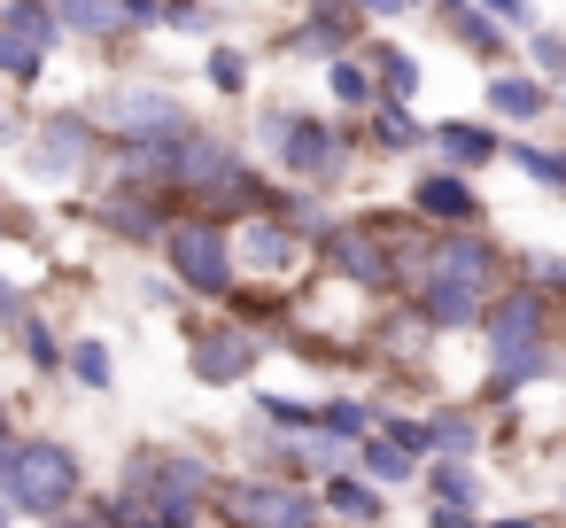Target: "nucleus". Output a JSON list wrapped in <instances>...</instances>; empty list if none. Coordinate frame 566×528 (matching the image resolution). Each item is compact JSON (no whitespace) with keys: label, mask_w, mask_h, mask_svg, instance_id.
I'll list each match as a JSON object with an SVG mask.
<instances>
[{"label":"nucleus","mask_w":566,"mask_h":528,"mask_svg":"<svg viewBox=\"0 0 566 528\" xmlns=\"http://www.w3.org/2000/svg\"><path fill=\"white\" fill-rule=\"evenodd\" d=\"M365 71H373V94H388V102H419V55H411V48H396V40H373Z\"/></svg>","instance_id":"21"},{"label":"nucleus","mask_w":566,"mask_h":528,"mask_svg":"<svg viewBox=\"0 0 566 528\" xmlns=\"http://www.w3.org/2000/svg\"><path fill=\"white\" fill-rule=\"evenodd\" d=\"M427 528H473V505H434Z\"/></svg>","instance_id":"38"},{"label":"nucleus","mask_w":566,"mask_h":528,"mask_svg":"<svg viewBox=\"0 0 566 528\" xmlns=\"http://www.w3.org/2000/svg\"><path fill=\"white\" fill-rule=\"evenodd\" d=\"M256 420H264V427H287V435H318V427H311L318 404H303V396H256Z\"/></svg>","instance_id":"32"},{"label":"nucleus","mask_w":566,"mask_h":528,"mask_svg":"<svg viewBox=\"0 0 566 528\" xmlns=\"http://www.w3.org/2000/svg\"><path fill=\"white\" fill-rule=\"evenodd\" d=\"M17 334H24V358H32L40 373H55V365H63V342H55V327H48V319H32V311H24V319H17Z\"/></svg>","instance_id":"34"},{"label":"nucleus","mask_w":566,"mask_h":528,"mask_svg":"<svg viewBox=\"0 0 566 528\" xmlns=\"http://www.w3.org/2000/svg\"><path fill=\"white\" fill-rule=\"evenodd\" d=\"M210 497L233 513V528H326L318 489L280 482V474H233V482H218Z\"/></svg>","instance_id":"5"},{"label":"nucleus","mask_w":566,"mask_h":528,"mask_svg":"<svg viewBox=\"0 0 566 528\" xmlns=\"http://www.w3.org/2000/svg\"><path fill=\"white\" fill-rule=\"evenodd\" d=\"M63 365H71V381H78V389H109V381H117L109 342H71V350H63Z\"/></svg>","instance_id":"31"},{"label":"nucleus","mask_w":566,"mask_h":528,"mask_svg":"<svg viewBox=\"0 0 566 528\" xmlns=\"http://www.w3.org/2000/svg\"><path fill=\"white\" fill-rule=\"evenodd\" d=\"M489 528H543V520H535V513H496Z\"/></svg>","instance_id":"41"},{"label":"nucleus","mask_w":566,"mask_h":528,"mask_svg":"<svg viewBox=\"0 0 566 528\" xmlns=\"http://www.w3.org/2000/svg\"><path fill=\"white\" fill-rule=\"evenodd\" d=\"M48 528H117V520H109V505H94V513H55Z\"/></svg>","instance_id":"37"},{"label":"nucleus","mask_w":566,"mask_h":528,"mask_svg":"<svg viewBox=\"0 0 566 528\" xmlns=\"http://www.w3.org/2000/svg\"><path fill=\"white\" fill-rule=\"evenodd\" d=\"M357 9L349 0H318V9L287 32V55H303V63H334V55H349V40H357Z\"/></svg>","instance_id":"15"},{"label":"nucleus","mask_w":566,"mask_h":528,"mask_svg":"<svg viewBox=\"0 0 566 528\" xmlns=\"http://www.w3.org/2000/svg\"><path fill=\"white\" fill-rule=\"evenodd\" d=\"M481 17H496V24H527V0H473Z\"/></svg>","instance_id":"36"},{"label":"nucleus","mask_w":566,"mask_h":528,"mask_svg":"<svg viewBox=\"0 0 566 528\" xmlns=\"http://www.w3.org/2000/svg\"><path fill=\"white\" fill-rule=\"evenodd\" d=\"M326 94H334V110H373L380 94H373V71L357 63V55H334L326 63Z\"/></svg>","instance_id":"26"},{"label":"nucleus","mask_w":566,"mask_h":528,"mask_svg":"<svg viewBox=\"0 0 566 528\" xmlns=\"http://www.w3.org/2000/svg\"><path fill=\"white\" fill-rule=\"evenodd\" d=\"M9 443H17V435H9V412H0V458H9Z\"/></svg>","instance_id":"43"},{"label":"nucleus","mask_w":566,"mask_h":528,"mask_svg":"<svg viewBox=\"0 0 566 528\" xmlns=\"http://www.w3.org/2000/svg\"><path fill=\"white\" fill-rule=\"evenodd\" d=\"M94 218H102V234H117V241H164V226H171V195H148V187H109L102 203H94Z\"/></svg>","instance_id":"13"},{"label":"nucleus","mask_w":566,"mask_h":528,"mask_svg":"<svg viewBox=\"0 0 566 528\" xmlns=\"http://www.w3.org/2000/svg\"><path fill=\"white\" fill-rule=\"evenodd\" d=\"M411 311H419L434 334H473V327H481V296L458 288V280H442V272H419V280H411Z\"/></svg>","instance_id":"16"},{"label":"nucleus","mask_w":566,"mask_h":528,"mask_svg":"<svg viewBox=\"0 0 566 528\" xmlns=\"http://www.w3.org/2000/svg\"><path fill=\"white\" fill-rule=\"evenodd\" d=\"M411 218L419 226H481V195L465 172H419L411 179Z\"/></svg>","instance_id":"14"},{"label":"nucleus","mask_w":566,"mask_h":528,"mask_svg":"<svg viewBox=\"0 0 566 528\" xmlns=\"http://www.w3.org/2000/svg\"><path fill=\"white\" fill-rule=\"evenodd\" d=\"M187 365H195L202 389H241V381H256V365H264V327H249V319L187 327Z\"/></svg>","instance_id":"8"},{"label":"nucleus","mask_w":566,"mask_h":528,"mask_svg":"<svg viewBox=\"0 0 566 528\" xmlns=\"http://www.w3.org/2000/svg\"><path fill=\"white\" fill-rule=\"evenodd\" d=\"M419 482H427V497H434V505H481V474H473L465 458H434Z\"/></svg>","instance_id":"25"},{"label":"nucleus","mask_w":566,"mask_h":528,"mask_svg":"<svg viewBox=\"0 0 566 528\" xmlns=\"http://www.w3.org/2000/svg\"><path fill=\"white\" fill-rule=\"evenodd\" d=\"M78 497H86V466H78L71 443H55V435L9 443V458H0V505H9V513L55 520V513H71Z\"/></svg>","instance_id":"2"},{"label":"nucleus","mask_w":566,"mask_h":528,"mask_svg":"<svg viewBox=\"0 0 566 528\" xmlns=\"http://www.w3.org/2000/svg\"><path fill=\"white\" fill-rule=\"evenodd\" d=\"M233 226L226 218H171L164 226V257H171V280H179V296H202V303H226L233 288H241V272H233V241H226Z\"/></svg>","instance_id":"3"},{"label":"nucleus","mask_w":566,"mask_h":528,"mask_svg":"<svg viewBox=\"0 0 566 528\" xmlns=\"http://www.w3.org/2000/svg\"><path fill=\"white\" fill-rule=\"evenodd\" d=\"M496 164H520L535 187H566V156H551L535 141H496Z\"/></svg>","instance_id":"28"},{"label":"nucleus","mask_w":566,"mask_h":528,"mask_svg":"<svg viewBox=\"0 0 566 528\" xmlns=\"http://www.w3.org/2000/svg\"><path fill=\"white\" fill-rule=\"evenodd\" d=\"M272 156H280V172L295 179V187H342L349 179V133L334 125V117H311V110H287V125H280V141H272Z\"/></svg>","instance_id":"6"},{"label":"nucleus","mask_w":566,"mask_h":528,"mask_svg":"<svg viewBox=\"0 0 566 528\" xmlns=\"http://www.w3.org/2000/svg\"><path fill=\"white\" fill-rule=\"evenodd\" d=\"M117 9H125V24H156V9H164V0H117Z\"/></svg>","instance_id":"40"},{"label":"nucleus","mask_w":566,"mask_h":528,"mask_svg":"<svg viewBox=\"0 0 566 528\" xmlns=\"http://www.w3.org/2000/svg\"><path fill=\"white\" fill-rule=\"evenodd\" d=\"M318 257L342 272V288H365V296H396L403 288V249L388 241V218H334L318 234Z\"/></svg>","instance_id":"4"},{"label":"nucleus","mask_w":566,"mask_h":528,"mask_svg":"<svg viewBox=\"0 0 566 528\" xmlns=\"http://www.w3.org/2000/svg\"><path fill=\"white\" fill-rule=\"evenodd\" d=\"M0 528H9V505H0Z\"/></svg>","instance_id":"45"},{"label":"nucleus","mask_w":566,"mask_h":528,"mask_svg":"<svg viewBox=\"0 0 566 528\" xmlns=\"http://www.w3.org/2000/svg\"><path fill=\"white\" fill-rule=\"evenodd\" d=\"M357 466H365V482H380V489H396V482H411V474H419V458H411V451H396L380 427H365V435H357Z\"/></svg>","instance_id":"22"},{"label":"nucleus","mask_w":566,"mask_h":528,"mask_svg":"<svg viewBox=\"0 0 566 528\" xmlns=\"http://www.w3.org/2000/svg\"><path fill=\"white\" fill-rule=\"evenodd\" d=\"M55 48H63V24L48 0H0V79L9 86H32Z\"/></svg>","instance_id":"9"},{"label":"nucleus","mask_w":566,"mask_h":528,"mask_svg":"<svg viewBox=\"0 0 566 528\" xmlns=\"http://www.w3.org/2000/svg\"><path fill=\"white\" fill-rule=\"evenodd\" d=\"M403 9H419V0H403ZM427 9H450V0H427Z\"/></svg>","instance_id":"44"},{"label":"nucleus","mask_w":566,"mask_h":528,"mask_svg":"<svg viewBox=\"0 0 566 528\" xmlns=\"http://www.w3.org/2000/svg\"><path fill=\"white\" fill-rule=\"evenodd\" d=\"M419 141L442 156V172H481V164H496V133H489V125H465V117H442V125H427Z\"/></svg>","instance_id":"17"},{"label":"nucleus","mask_w":566,"mask_h":528,"mask_svg":"<svg viewBox=\"0 0 566 528\" xmlns=\"http://www.w3.org/2000/svg\"><path fill=\"white\" fill-rule=\"evenodd\" d=\"M226 241H233V272H256L264 288H280V280L303 265V241H295L272 210H249L241 234H226Z\"/></svg>","instance_id":"12"},{"label":"nucleus","mask_w":566,"mask_h":528,"mask_svg":"<svg viewBox=\"0 0 566 528\" xmlns=\"http://www.w3.org/2000/svg\"><path fill=\"white\" fill-rule=\"evenodd\" d=\"M0 234H24V218H17V210H0Z\"/></svg>","instance_id":"42"},{"label":"nucleus","mask_w":566,"mask_h":528,"mask_svg":"<svg viewBox=\"0 0 566 528\" xmlns=\"http://www.w3.org/2000/svg\"><path fill=\"white\" fill-rule=\"evenodd\" d=\"M318 505H326V513H342V520H357V528H380L388 489H380V482H365V474H342V466H334V474L318 482Z\"/></svg>","instance_id":"18"},{"label":"nucleus","mask_w":566,"mask_h":528,"mask_svg":"<svg viewBox=\"0 0 566 528\" xmlns=\"http://www.w3.org/2000/svg\"><path fill=\"white\" fill-rule=\"evenodd\" d=\"M442 17H450V32H458V48H465V55H504V24H496V17H481L473 0H450Z\"/></svg>","instance_id":"23"},{"label":"nucleus","mask_w":566,"mask_h":528,"mask_svg":"<svg viewBox=\"0 0 566 528\" xmlns=\"http://www.w3.org/2000/svg\"><path fill=\"white\" fill-rule=\"evenodd\" d=\"M48 9H55V24H63L71 40H94V48H109V40L133 32L117 0H48Z\"/></svg>","instance_id":"20"},{"label":"nucleus","mask_w":566,"mask_h":528,"mask_svg":"<svg viewBox=\"0 0 566 528\" xmlns=\"http://www.w3.org/2000/svg\"><path fill=\"white\" fill-rule=\"evenodd\" d=\"M17 319H24V296H17L9 280H0V327H17Z\"/></svg>","instance_id":"39"},{"label":"nucleus","mask_w":566,"mask_h":528,"mask_svg":"<svg viewBox=\"0 0 566 528\" xmlns=\"http://www.w3.org/2000/svg\"><path fill=\"white\" fill-rule=\"evenodd\" d=\"M489 110L504 117V125H543L558 102H551V86L543 79H520V71H496L489 79Z\"/></svg>","instance_id":"19"},{"label":"nucleus","mask_w":566,"mask_h":528,"mask_svg":"<svg viewBox=\"0 0 566 528\" xmlns=\"http://www.w3.org/2000/svg\"><path fill=\"white\" fill-rule=\"evenodd\" d=\"M473 443H481L473 412H434V420H427V451H434V458H465Z\"/></svg>","instance_id":"29"},{"label":"nucleus","mask_w":566,"mask_h":528,"mask_svg":"<svg viewBox=\"0 0 566 528\" xmlns=\"http://www.w3.org/2000/svg\"><path fill=\"white\" fill-rule=\"evenodd\" d=\"M481 334H489V396H520L527 381L558 373V334H551V296L527 280H504L481 303Z\"/></svg>","instance_id":"1"},{"label":"nucleus","mask_w":566,"mask_h":528,"mask_svg":"<svg viewBox=\"0 0 566 528\" xmlns=\"http://www.w3.org/2000/svg\"><path fill=\"white\" fill-rule=\"evenodd\" d=\"M202 79H210V86H218L226 102H241V94H249V48H233V40H226V48H210Z\"/></svg>","instance_id":"30"},{"label":"nucleus","mask_w":566,"mask_h":528,"mask_svg":"<svg viewBox=\"0 0 566 528\" xmlns=\"http://www.w3.org/2000/svg\"><path fill=\"white\" fill-rule=\"evenodd\" d=\"M373 412H380V404H357V396H326V404H318V420H311V427H318V435H326V443H357V435H365V427H373Z\"/></svg>","instance_id":"27"},{"label":"nucleus","mask_w":566,"mask_h":528,"mask_svg":"<svg viewBox=\"0 0 566 528\" xmlns=\"http://www.w3.org/2000/svg\"><path fill=\"white\" fill-rule=\"evenodd\" d=\"M419 133H427V125L411 117V102H388V94L373 102V141H380L388 156H411V148H419Z\"/></svg>","instance_id":"24"},{"label":"nucleus","mask_w":566,"mask_h":528,"mask_svg":"<svg viewBox=\"0 0 566 528\" xmlns=\"http://www.w3.org/2000/svg\"><path fill=\"white\" fill-rule=\"evenodd\" d=\"M94 148H102L94 117H71V110H55V117H40L32 148H24V164H32L40 179L71 187V179H86V172H94Z\"/></svg>","instance_id":"11"},{"label":"nucleus","mask_w":566,"mask_h":528,"mask_svg":"<svg viewBox=\"0 0 566 528\" xmlns=\"http://www.w3.org/2000/svg\"><path fill=\"white\" fill-rule=\"evenodd\" d=\"M187 125H195L187 102L164 94V86H117V94L94 110V133H109V141H171V133H187Z\"/></svg>","instance_id":"10"},{"label":"nucleus","mask_w":566,"mask_h":528,"mask_svg":"<svg viewBox=\"0 0 566 528\" xmlns=\"http://www.w3.org/2000/svg\"><path fill=\"white\" fill-rule=\"evenodd\" d=\"M527 288H543V296L558 303V288H566V265H558V257H535V265H527Z\"/></svg>","instance_id":"35"},{"label":"nucleus","mask_w":566,"mask_h":528,"mask_svg":"<svg viewBox=\"0 0 566 528\" xmlns=\"http://www.w3.org/2000/svg\"><path fill=\"white\" fill-rule=\"evenodd\" d=\"M419 272H442V280H458V288H473L481 303L504 288V249L481 234V226H434L427 241H419ZM411 272V280H419Z\"/></svg>","instance_id":"7"},{"label":"nucleus","mask_w":566,"mask_h":528,"mask_svg":"<svg viewBox=\"0 0 566 528\" xmlns=\"http://www.w3.org/2000/svg\"><path fill=\"white\" fill-rule=\"evenodd\" d=\"M527 63H535V79H543V86H558V79H566V40L535 24V32H527Z\"/></svg>","instance_id":"33"}]
</instances>
